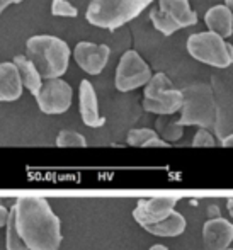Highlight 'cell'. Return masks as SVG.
<instances>
[{
    "mask_svg": "<svg viewBox=\"0 0 233 250\" xmlns=\"http://www.w3.org/2000/svg\"><path fill=\"white\" fill-rule=\"evenodd\" d=\"M17 230L29 250H60L62 223L44 198L24 196L16 201Z\"/></svg>",
    "mask_w": 233,
    "mask_h": 250,
    "instance_id": "1",
    "label": "cell"
},
{
    "mask_svg": "<svg viewBox=\"0 0 233 250\" xmlns=\"http://www.w3.org/2000/svg\"><path fill=\"white\" fill-rule=\"evenodd\" d=\"M27 58L33 62L41 79L53 80L62 77L68 68L70 48L63 40L48 34H40L27 40Z\"/></svg>",
    "mask_w": 233,
    "mask_h": 250,
    "instance_id": "2",
    "label": "cell"
},
{
    "mask_svg": "<svg viewBox=\"0 0 233 250\" xmlns=\"http://www.w3.org/2000/svg\"><path fill=\"white\" fill-rule=\"evenodd\" d=\"M153 0H92L87 9V21L95 27L114 31L138 17Z\"/></svg>",
    "mask_w": 233,
    "mask_h": 250,
    "instance_id": "3",
    "label": "cell"
},
{
    "mask_svg": "<svg viewBox=\"0 0 233 250\" xmlns=\"http://www.w3.org/2000/svg\"><path fill=\"white\" fill-rule=\"evenodd\" d=\"M187 51L194 60L216 68H227L233 63V46L214 33H197L189 36Z\"/></svg>",
    "mask_w": 233,
    "mask_h": 250,
    "instance_id": "4",
    "label": "cell"
},
{
    "mask_svg": "<svg viewBox=\"0 0 233 250\" xmlns=\"http://www.w3.org/2000/svg\"><path fill=\"white\" fill-rule=\"evenodd\" d=\"M184 104H182V116L179 119L182 126L196 125L206 128L214 123V101L211 89L203 83L191 85L182 92Z\"/></svg>",
    "mask_w": 233,
    "mask_h": 250,
    "instance_id": "5",
    "label": "cell"
},
{
    "mask_svg": "<svg viewBox=\"0 0 233 250\" xmlns=\"http://www.w3.org/2000/svg\"><path fill=\"white\" fill-rule=\"evenodd\" d=\"M151 77L153 75L150 66L145 63V60L136 51L129 50L121 56L116 68V89L121 92H129L148 83Z\"/></svg>",
    "mask_w": 233,
    "mask_h": 250,
    "instance_id": "6",
    "label": "cell"
},
{
    "mask_svg": "<svg viewBox=\"0 0 233 250\" xmlns=\"http://www.w3.org/2000/svg\"><path fill=\"white\" fill-rule=\"evenodd\" d=\"M73 90L65 80H46L36 96L38 105L44 114H63L72 105Z\"/></svg>",
    "mask_w": 233,
    "mask_h": 250,
    "instance_id": "7",
    "label": "cell"
},
{
    "mask_svg": "<svg viewBox=\"0 0 233 250\" xmlns=\"http://www.w3.org/2000/svg\"><path fill=\"white\" fill-rule=\"evenodd\" d=\"M179 198L175 196H155V198L140 199L133 209V218L141 228H148L174 213Z\"/></svg>",
    "mask_w": 233,
    "mask_h": 250,
    "instance_id": "8",
    "label": "cell"
},
{
    "mask_svg": "<svg viewBox=\"0 0 233 250\" xmlns=\"http://www.w3.org/2000/svg\"><path fill=\"white\" fill-rule=\"evenodd\" d=\"M111 50L106 44H94L82 41L75 46L73 56H75V62L84 72L90 73V75H99V73L104 70L106 63L109 60Z\"/></svg>",
    "mask_w": 233,
    "mask_h": 250,
    "instance_id": "9",
    "label": "cell"
},
{
    "mask_svg": "<svg viewBox=\"0 0 233 250\" xmlns=\"http://www.w3.org/2000/svg\"><path fill=\"white\" fill-rule=\"evenodd\" d=\"M233 242V223L225 218H211L203 227V244L206 250H228Z\"/></svg>",
    "mask_w": 233,
    "mask_h": 250,
    "instance_id": "10",
    "label": "cell"
},
{
    "mask_svg": "<svg viewBox=\"0 0 233 250\" xmlns=\"http://www.w3.org/2000/svg\"><path fill=\"white\" fill-rule=\"evenodd\" d=\"M184 104V96L181 90L169 89L157 92L153 96H145L143 97V107L148 112H155L160 116H170L182 109Z\"/></svg>",
    "mask_w": 233,
    "mask_h": 250,
    "instance_id": "11",
    "label": "cell"
},
{
    "mask_svg": "<svg viewBox=\"0 0 233 250\" xmlns=\"http://www.w3.org/2000/svg\"><path fill=\"white\" fill-rule=\"evenodd\" d=\"M22 80L14 62L0 63V102H12L22 96Z\"/></svg>",
    "mask_w": 233,
    "mask_h": 250,
    "instance_id": "12",
    "label": "cell"
},
{
    "mask_svg": "<svg viewBox=\"0 0 233 250\" xmlns=\"http://www.w3.org/2000/svg\"><path fill=\"white\" fill-rule=\"evenodd\" d=\"M80 116L85 126L90 128H99L106 123L104 118L99 116V105H97V96L92 83L89 80H82L80 82Z\"/></svg>",
    "mask_w": 233,
    "mask_h": 250,
    "instance_id": "13",
    "label": "cell"
},
{
    "mask_svg": "<svg viewBox=\"0 0 233 250\" xmlns=\"http://www.w3.org/2000/svg\"><path fill=\"white\" fill-rule=\"evenodd\" d=\"M204 22L211 33L221 38H230L233 34V12L227 5H214L204 16Z\"/></svg>",
    "mask_w": 233,
    "mask_h": 250,
    "instance_id": "14",
    "label": "cell"
},
{
    "mask_svg": "<svg viewBox=\"0 0 233 250\" xmlns=\"http://www.w3.org/2000/svg\"><path fill=\"white\" fill-rule=\"evenodd\" d=\"M158 9L167 12L181 27H189L197 22V16L191 10L189 0H160Z\"/></svg>",
    "mask_w": 233,
    "mask_h": 250,
    "instance_id": "15",
    "label": "cell"
},
{
    "mask_svg": "<svg viewBox=\"0 0 233 250\" xmlns=\"http://www.w3.org/2000/svg\"><path fill=\"white\" fill-rule=\"evenodd\" d=\"M14 65H16L17 70H19L22 85L26 87V89L29 90L34 97H36L38 94H40L41 87H43V79H41V75L36 70V66L33 65V62H31L27 56H22V55H19V56L14 58Z\"/></svg>",
    "mask_w": 233,
    "mask_h": 250,
    "instance_id": "16",
    "label": "cell"
},
{
    "mask_svg": "<svg viewBox=\"0 0 233 250\" xmlns=\"http://www.w3.org/2000/svg\"><path fill=\"white\" fill-rule=\"evenodd\" d=\"M186 227V218L181 213L174 211L169 218L162 220L160 223H155L151 227L145 228V230L151 235H157V237H177V235L184 233Z\"/></svg>",
    "mask_w": 233,
    "mask_h": 250,
    "instance_id": "17",
    "label": "cell"
},
{
    "mask_svg": "<svg viewBox=\"0 0 233 250\" xmlns=\"http://www.w3.org/2000/svg\"><path fill=\"white\" fill-rule=\"evenodd\" d=\"M7 233H5V249L7 250H29L24 244L19 230H17V220H16V206L9 209V220H7Z\"/></svg>",
    "mask_w": 233,
    "mask_h": 250,
    "instance_id": "18",
    "label": "cell"
},
{
    "mask_svg": "<svg viewBox=\"0 0 233 250\" xmlns=\"http://www.w3.org/2000/svg\"><path fill=\"white\" fill-rule=\"evenodd\" d=\"M157 135L162 136L164 142H177L184 135V126L179 121H172L167 118H160L157 121Z\"/></svg>",
    "mask_w": 233,
    "mask_h": 250,
    "instance_id": "19",
    "label": "cell"
},
{
    "mask_svg": "<svg viewBox=\"0 0 233 250\" xmlns=\"http://www.w3.org/2000/svg\"><path fill=\"white\" fill-rule=\"evenodd\" d=\"M150 19H151V22H153L155 29H158L162 34H165V36H170V34H174L177 29H181V26H179L167 12H164V10H160V9L151 10Z\"/></svg>",
    "mask_w": 233,
    "mask_h": 250,
    "instance_id": "20",
    "label": "cell"
},
{
    "mask_svg": "<svg viewBox=\"0 0 233 250\" xmlns=\"http://www.w3.org/2000/svg\"><path fill=\"white\" fill-rule=\"evenodd\" d=\"M56 146H60V148H68V146L84 148V146H87V140L80 133L65 129V131H60L56 136Z\"/></svg>",
    "mask_w": 233,
    "mask_h": 250,
    "instance_id": "21",
    "label": "cell"
},
{
    "mask_svg": "<svg viewBox=\"0 0 233 250\" xmlns=\"http://www.w3.org/2000/svg\"><path fill=\"white\" fill-rule=\"evenodd\" d=\"M155 138H158L157 131H153V129H150V128H140V129H131V131L128 133L126 142L131 146H145V148H147L148 143Z\"/></svg>",
    "mask_w": 233,
    "mask_h": 250,
    "instance_id": "22",
    "label": "cell"
},
{
    "mask_svg": "<svg viewBox=\"0 0 233 250\" xmlns=\"http://www.w3.org/2000/svg\"><path fill=\"white\" fill-rule=\"evenodd\" d=\"M51 14L58 17H77L79 10H77V7H73L68 0H53Z\"/></svg>",
    "mask_w": 233,
    "mask_h": 250,
    "instance_id": "23",
    "label": "cell"
},
{
    "mask_svg": "<svg viewBox=\"0 0 233 250\" xmlns=\"http://www.w3.org/2000/svg\"><path fill=\"white\" fill-rule=\"evenodd\" d=\"M214 145H216L214 138L211 136V133H208L204 128H201L192 140V146H214Z\"/></svg>",
    "mask_w": 233,
    "mask_h": 250,
    "instance_id": "24",
    "label": "cell"
},
{
    "mask_svg": "<svg viewBox=\"0 0 233 250\" xmlns=\"http://www.w3.org/2000/svg\"><path fill=\"white\" fill-rule=\"evenodd\" d=\"M7 220H9V209L0 204V227H5Z\"/></svg>",
    "mask_w": 233,
    "mask_h": 250,
    "instance_id": "25",
    "label": "cell"
},
{
    "mask_svg": "<svg viewBox=\"0 0 233 250\" xmlns=\"http://www.w3.org/2000/svg\"><path fill=\"white\" fill-rule=\"evenodd\" d=\"M22 0H0V14L3 12L7 5H12V3H21Z\"/></svg>",
    "mask_w": 233,
    "mask_h": 250,
    "instance_id": "26",
    "label": "cell"
},
{
    "mask_svg": "<svg viewBox=\"0 0 233 250\" xmlns=\"http://www.w3.org/2000/svg\"><path fill=\"white\" fill-rule=\"evenodd\" d=\"M221 145L227 146V148H232V146H233V135L227 136V138H223V142H221Z\"/></svg>",
    "mask_w": 233,
    "mask_h": 250,
    "instance_id": "27",
    "label": "cell"
},
{
    "mask_svg": "<svg viewBox=\"0 0 233 250\" xmlns=\"http://www.w3.org/2000/svg\"><path fill=\"white\" fill-rule=\"evenodd\" d=\"M148 250H169L165 245H160V244H157V245H153V247H150Z\"/></svg>",
    "mask_w": 233,
    "mask_h": 250,
    "instance_id": "28",
    "label": "cell"
},
{
    "mask_svg": "<svg viewBox=\"0 0 233 250\" xmlns=\"http://www.w3.org/2000/svg\"><path fill=\"white\" fill-rule=\"evenodd\" d=\"M227 206H228V211H230V214L233 216V198H230L227 201Z\"/></svg>",
    "mask_w": 233,
    "mask_h": 250,
    "instance_id": "29",
    "label": "cell"
},
{
    "mask_svg": "<svg viewBox=\"0 0 233 250\" xmlns=\"http://www.w3.org/2000/svg\"><path fill=\"white\" fill-rule=\"evenodd\" d=\"M227 7L233 12V0H227Z\"/></svg>",
    "mask_w": 233,
    "mask_h": 250,
    "instance_id": "30",
    "label": "cell"
},
{
    "mask_svg": "<svg viewBox=\"0 0 233 250\" xmlns=\"http://www.w3.org/2000/svg\"><path fill=\"white\" fill-rule=\"evenodd\" d=\"M228 250H232V249H228Z\"/></svg>",
    "mask_w": 233,
    "mask_h": 250,
    "instance_id": "31",
    "label": "cell"
}]
</instances>
